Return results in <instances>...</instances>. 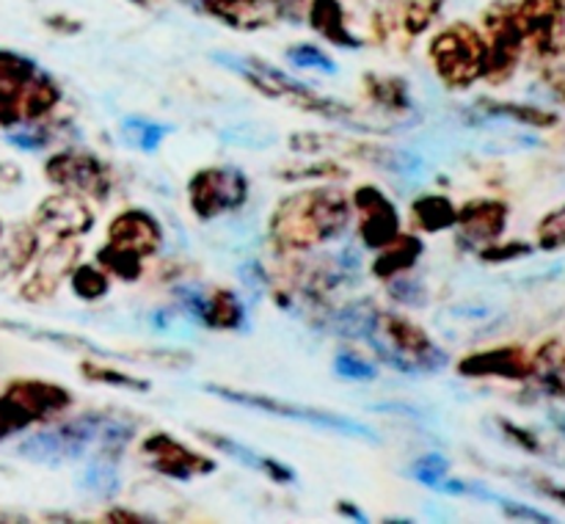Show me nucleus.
<instances>
[{
  "instance_id": "f257e3e1",
  "label": "nucleus",
  "mask_w": 565,
  "mask_h": 524,
  "mask_svg": "<svg viewBox=\"0 0 565 524\" xmlns=\"http://www.w3.org/2000/svg\"><path fill=\"white\" fill-rule=\"evenodd\" d=\"M353 204L342 188L315 185L290 193L270 215V237L285 252H315L345 235Z\"/></svg>"
},
{
  "instance_id": "f03ea898",
  "label": "nucleus",
  "mask_w": 565,
  "mask_h": 524,
  "mask_svg": "<svg viewBox=\"0 0 565 524\" xmlns=\"http://www.w3.org/2000/svg\"><path fill=\"white\" fill-rule=\"evenodd\" d=\"M375 356L406 375H434L447 367V353L428 336V331L403 314L379 312L364 336Z\"/></svg>"
},
{
  "instance_id": "7ed1b4c3",
  "label": "nucleus",
  "mask_w": 565,
  "mask_h": 524,
  "mask_svg": "<svg viewBox=\"0 0 565 524\" xmlns=\"http://www.w3.org/2000/svg\"><path fill=\"white\" fill-rule=\"evenodd\" d=\"M110 419H114L110 411H86L81 417L70 419V423L55 425V428L36 430V434L20 441L17 456H22L25 461L42 463V467H61V463L77 461L92 447L99 450Z\"/></svg>"
},
{
  "instance_id": "20e7f679",
  "label": "nucleus",
  "mask_w": 565,
  "mask_h": 524,
  "mask_svg": "<svg viewBox=\"0 0 565 524\" xmlns=\"http://www.w3.org/2000/svg\"><path fill=\"white\" fill-rule=\"evenodd\" d=\"M221 66H230L232 72L243 77L246 83H252L257 92H263L265 97L270 99H292L298 108L312 110V114L326 116V119L334 121H351L353 110L348 108L345 103L334 97H320L315 94L312 88L298 83L296 77H290L287 72L276 69L274 64L268 61H257V58H237V55H215Z\"/></svg>"
},
{
  "instance_id": "39448f33",
  "label": "nucleus",
  "mask_w": 565,
  "mask_h": 524,
  "mask_svg": "<svg viewBox=\"0 0 565 524\" xmlns=\"http://www.w3.org/2000/svg\"><path fill=\"white\" fill-rule=\"evenodd\" d=\"M486 55L489 44L469 22L445 28L430 42V64L450 88H469L478 77H483Z\"/></svg>"
},
{
  "instance_id": "423d86ee",
  "label": "nucleus",
  "mask_w": 565,
  "mask_h": 524,
  "mask_svg": "<svg viewBox=\"0 0 565 524\" xmlns=\"http://www.w3.org/2000/svg\"><path fill=\"white\" fill-rule=\"evenodd\" d=\"M204 392H210V395L221 397V400H226V403H235V406L254 408V411L274 414V417L296 419V423L315 425V428H320V430H334V434L353 436V439L373 441V445H379V434H375L373 428H367V425L356 423V419H351V417H342V414L326 411V408H318V406H301V403L279 400V397L257 395V392L230 389V386H213V384H204Z\"/></svg>"
},
{
  "instance_id": "0eeeda50",
  "label": "nucleus",
  "mask_w": 565,
  "mask_h": 524,
  "mask_svg": "<svg viewBox=\"0 0 565 524\" xmlns=\"http://www.w3.org/2000/svg\"><path fill=\"white\" fill-rule=\"evenodd\" d=\"M248 177L237 165H204L188 182V202L196 218L215 221L248 202Z\"/></svg>"
},
{
  "instance_id": "6e6552de",
  "label": "nucleus",
  "mask_w": 565,
  "mask_h": 524,
  "mask_svg": "<svg viewBox=\"0 0 565 524\" xmlns=\"http://www.w3.org/2000/svg\"><path fill=\"white\" fill-rule=\"evenodd\" d=\"M44 177L61 191L81 193V196L97 199V202L108 199L110 182H114L103 160L88 152H77V149L50 154L47 163H44Z\"/></svg>"
},
{
  "instance_id": "1a4fd4ad",
  "label": "nucleus",
  "mask_w": 565,
  "mask_h": 524,
  "mask_svg": "<svg viewBox=\"0 0 565 524\" xmlns=\"http://www.w3.org/2000/svg\"><path fill=\"white\" fill-rule=\"evenodd\" d=\"M177 301L191 314V320L218 331H246L248 318L241 296L232 290H202V287H180Z\"/></svg>"
},
{
  "instance_id": "9d476101",
  "label": "nucleus",
  "mask_w": 565,
  "mask_h": 524,
  "mask_svg": "<svg viewBox=\"0 0 565 524\" xmlns=\"http://www.w3.org/2000/svg\"><path fill=\"white\" fill-rule=\"evenodd\" d=\"M77 257H81V243H77V237H55L53 246L44 248L42 257L33 265V274L20 287L22 301H50L58 292V287L64 285L66 276L72 274V268L77 265Z\"/></svg>"
},
{
  "instance_id": "9b49d317",
  "label": "nucleus",
  "mask_w": 565,
  "mask_h": 524,
  "mask_svg": "<svg viewBox=\"0 0 565 524\" xmlns=\"http://www.w3.org/2000/svg\"><path fill=\"white\" fill-rule=\"evenodd\" d=\"M143 458L149 461V467L154 469L163 478H174V480H193L199 474H210L215 472V461L213 458L202 456V452H193L191 447L182 445L180 439L174 436L163 434H149L141 445Z\"/></svg>"
},
{
  "instance_id": "f8f14e48",
  "label": "nucleus",
  "mask_w": 565,
  "mask_h": 524,
  "mask_svg": "<svg viewBox=\"0 0 565 524\" xmlns=\"http://www.w3.org/2000/svg\"><path fill=\"white\" fill-rule=\"evenodd\" d=\"M351 204L359 213V237L370 252L401 235V215L392 199L375 185H362L351 193Z\"/></svg>"
},
{
  "instance_id": "ddd939ff",
  "label": "nucleus",
  "mask_w": 565,
  "mask_h": 524,
  "mask_svg": "<svg viewBox=\"0 0 565 524\" xmlns=\"http://www.w3.org/2000/svg\"><path fill=\"white\" fill-rule=\"evenodd\" d=\"M94 210L86 204V196L72 191L53 193L42 199L33 213V226L53 237H81L92 232Z\"/></svg>"
},
{
  "instance_id": "4468645a",
  "label": "nucleus",
  "mask_w": 565,
  "mask_h": 524,
  "mask_svg": "<svg viewBox=\"0 0 565 524\" xmlns=\"http://www.w3.org/2000/svg\"><path fill=\"white\" fill-rule=\"evenodd\" d=\"M105 243L119 248H130V252L141 254V257L147 259L163 248V226H160V221L154 218L149 210H121V213L110 221L108 240Z\"/></svg>"
},
{
  "instance_id": "2eb2a0df",
  "label": "nucleus",
  "mask_w": 565,
  "mask_h": 524,
  "mask_svg": "<svg viewBox=\"0 0 565 524\" xmlns=\"http://www.w3.org/2000/svg\"><path fill=\"white\" fill-rule=\"evenodd\" d=\"M458 373L463 378H508V381H527L533 378V359L524 347L505 345L491 347V351L472 353L458 362Z\"/></svg>"
},
{
  "instance_id": "dca6fc26",
  "label": "nucleus",
  "mask_w": 565,
  "mask_h": 524,
  "mask_svg": "<svg viewBox=\"0 0 565 524\" xmlns=\"http://www.w3.org/2000/svg\"><path fill=\"white\" fill-rule=\"evenodd\" d=\"M456 226L461 229V243L489 246L505 232L508 204L494 202V199H472L458 210Z\"/></svg>"
},
{
  "instance_id": "f3484780",
  "label": "nucleus",
  "mask_w": 565,
  "mask_h": 524,
  "mask_svg": "<svg viewBox=\"0 0 565 524\" xmlns=\"http://www.w3.org/2000/svg\"><path fill=\"white\" fill-rule=\"evenodd\" d=\"M9 400H14L17 406L25 414H31L33 423L39 419H47L53 414L64 411L72 406V392L66 386L53 384V381H36V378H20L11 381L3 392Z\"/></svg>"
},
{
  "instance_id": "a211bd4d",
  "label": "nucleus",
  "mask_w": 565,
  "mask_h": 524,
  "mask_svg": "<svg viewBox=\"0 0 565 524\" xmlns=\"http://www.w3.org/2000/svg\"><path fill=\"white\" fill-rule=\"evenodd\" d=\"M199 436H202V439L207 441L213 450H218V452H224V456L235 458L237 463L254 469V472H263L265 478H270L274 483L290 485V483H296V480H298L296 469H292V467H287V463L276 461V458H270V456H263L259 450H252V447L241 445V441L230 439V436L213 434V430H199Z\"/></svg>"
},
{
  "instance_id": "6ab92c4d",
  "label": "nucleus",
  "mask_w": 565,
  "mask_h": 524,
  "mask_svg": "<svg viewBox=\"0 0 565 524\" xmlns=\"http://www.w3.org/2000/svg\"><path fill=\"white\" fill-rule=\"evenodd\" d=\"M425 246L417 235H406L401 232L397 237H392L386 246L379 248V257L373 259V276L375 279H395V276L412 274V268L417 265V259L423 257Z\"/></svg>"
},
{
  "instance_id": "aec40b11",
  "label": "nucleus",
  "mask_w": 565,
  "mask_h": 524,
  "mask_svg": "<svg viewBox=\"0 0 565 524\" xmlns=\"http://www.w3.org/2000/svg\"><path fill=\"white\" fill-rule=\"evenodd\" d=\"M307 20L326 42H331L334 47L345 50H359L362 42L348 31L345 14H342V6L337 0H312L307 9Z\"/></svg>"
},
{
  "instance_id": "412c9836",
  "label": "nucleus",
  "mask_w": 565,
  "mask_h": 524,
  "mask_svg": "<svg viewBox=\"0 0 565 524\" xmlns=\"http://www.w3.org/2000/svg\"><path fill=\"white\" fill-rule=\"evenodd\" d=\"M61 103V88L47 72L39 69L25 86L20 88V119L22 125L28 121H42L44 116L53 114L55 105Z\"/></svg>"
},
{
  "instance_id": "4be33fe9",
  "label": "nucleus",
  "mask_w": 565,
  "mask_h": 524,
  "mask_svg": "<svg viewBox=\"0 0 565 524\" xmlns=\"http://www.w3.org/2000/svg\"><path fill=\"white\" fill-rule=\"evenodd\" d=\"M39 229L36 226H14L9 237H0V279L17 276L36 259Z\"/></svg>"
},
{
  "instance_id": "5701e85b",
  "label": "nucleus",
  "mask_w": 565,
  "mask_h": 524,
  "mask_svg": "<svg viewBox=\"0 0 565 524\" xmlns=\"http://www.w3.org/2000/svg\"><path fill=\"white\" fill-rule=\"evenodd\" d=\"M533 375L546 395L565 400V345L561 340H550L539 347L533 356Z\"/></svg>"
},
{
  "instance_id": "b1692460",
  "label": "nucleus",
  "mask_w": 565,
  "mask_h": 524,
  "mask_svg": "<svg viewBox=\"0 0 565 524\" xmlns=\"http://www.w3.org/2000/svg\"><path fill=\"white\" fill-rule=\"evenodd\" d=\"M412 474L414 480H419V483L428 485V489L439 491V494H469V483L452 478L450 461H447L441 452H428V456L417 458L412 467Z\"/></svg>"
},
{
  "instance_id": "393cba45",
  "label": "nucleus",
  "mask_w": 565,
  "mask_h": 524,
  "mask_svg": "<svg viewBox=\"0 0 565 524\" xmlns=\"http://www.w3.org/2000/svg\"><path fill=\"white\" fill-rule=\"evenodd\" d=\"M458 221V207L447 196L425 193L412 202V224L423 232L452 229Z\"/></svg>"
},
{
  "instance_id": "a878e982",
  "label": "nucleus",
  "mask_w": 565,
  "mask_h": 524,
  "mask_svg": "<svg viewBox=\"0 0 565 524\" xmlns=\"http://www.w3.org/2000/svg\"><path fill=\"white\" fill-rule=\"evenodd\" d=\"M375 314H379V307L370 301H353L348 303L345 309L331 314L329 331L345 336V340H364L370 334L375 323Z\"/></svg>"
},
{
  "instance_id": "bb28decb",
  "label": "nucleus",
  "mask_w": 565,
  "mask_h": 524,
  "mask_svg": "<svg viewBox=\"0 0 565 524\" xmlns=\"http://www.w3.org/2000/svg\"><path fill=\"white\" fill-rule=\"evenodd\" d=\"M0 329L11 331V334H22L31 336L36 342H53V345L66 347V351H88L94 356H108V351L99 345H94L92 340L86 336H75V334H61V331H50V329H33L28 323H11V320H0Z\"/></svg>"
},
{
  "instance_id": "cd10ccee",
  "label": "nucleus",
  "mask_w": 565,
  "mask_h": 524,
  "mask_svg": "<svg viewBox=\"0 0 565 524\" xmlns=\"http://www.w3.org/2000/svg\"><path fill=\"white\" fill-rule=\"evenodd\" d=\"M121 130H125V138L130 147L152 154V152H158L160 143H163V138L174 132V127L166 125V121L143 119V116H127V119L121 121Z\"/></svg>"
},
{
  "instance_id": "c85d7f7f",
  "label": "nucleus",
  "mask_w": 565,
  "mask_h": 524,
  "mask_svg": "<svg viewBox=\"0 0 565 524\" xmlns=\"http://www.w3.org/2000/svg\"><path fill=\"white\" fill-rule=\"evenodd\" d=\"M77 485L86 491H92L94 496H116L121 489V478L116 472L114 461L110 458H94V461L86 463L83 474L77 478Z\"/></svg>"
},
{
  "instance_id": "c756f323",
  "label": "nucleus",
  "mask_w": 565,
  "mask_h": 524,
  "mask_svg": "<svg viewBox=\"0 0 565 524\" xmlns=\"http://www.w3.org/2000/svg\"><path fill=\"white\" fill-rule=\"evenodd\" d=\"M97 263L103 265L108 274H114L116 279H121V281H138L143 274L141 254L130 252V248L110 246V243H103V246H99Z\"/></svg>"
},
{
  "instance_id": "7c9ffc66",
  "label": "nucleus",
  "mask_w": 565,
  "mask_h": 524,
  "mask_svg": "<svg viewBox=\"0 0 565 524\" xmlns=\"http://www.w3.org/2000/svg\"><path fill=\"white\" fill-rule=\"evenodd\" d=\"M475 108L480 114L489 116H502V119L511 121H522V125H533V127H552L557 121L555 114H546V110L533 108V105H516V103H494V99H480Z\"/></svg>"
},
{
  "instance_id": "2f4dec72",
  "label": "nucleus",
  "mask_w": 565,
  "mask_h": 524,
  "mask_svg": "<svg viewBox=\"0 0 565 524\" xmlns=\"http://www.w3.org/2000/svg\"><path fill=\"white\" fill-rule=\"evenodd\" d=\"M221 138L232 147L241 149H268L279 141L274 127L259 125V121H241V125H230L221 130Z\"/></svg>"
},
{
  "instance_id": "473e14b6",
  "label": "nucleus",
  "mask_w": 565,
  "mask_h": 524,
  "mask_svg": "<svg viewBox=\"0 0 565 524\" xmlns=\"http://www.w3.org/2000/svg\"><path fill=\"white\" fill-rule=\"evenodd\" d=\"M70 285L81 301H99L108 292L110 281L108 274L99 270L97 265H75L70 274Z\"/></svg>"
},
{
  "instance_id": "72a5a7b5",
  "label": "nucleus",
  "mask_w": 565,
  "mask_h": 524,
  "mask_svg": "<svg viewBox=\"0 0 565 524\" xmlns=\"http://www.w3.org/2000/svg\"><path fill=\"white\" fill-rule=\"evenodd\" d=\"M81 375L86 381H92V384H108L130 392H149V381L136 378L130 373H121V370L108 367L103 362H81Z\"/></svg>"
},
{
  "instance_id": "f704fd0d",
  "label": "nucleus",
  "mask_w": 565,
  "mask_h": 524,
  "mask_svg": "<svg viewBox=\"0 0 565 524\" xmlns=\"http://www.w3.org/2000/svg\"><path fill=\"white\" fill-rule=\"evenodd\" d=\"M367 88H370V97L375 103L386 105L392 110H406L412 108V99H408V86L406 81L401 77H370L367 75Z\"/></svg>"
},
{
  "instance_id": "c9c22d12",
  "label": "nucleus",
  "mask_w": 565,
  "mask_h": 524,
  "mask_svg": "<svg viewBox=\"0 0 565 524\" xmlns=\"http://www.w3.org/2000/svg\"><path fill=\"white\" fill-rule=\"evenodd\" d=\"M39 72L36 61L14 50H0V86L22 88Z\"/></svg>"
},
{
  "instance_id": "e433bc0d",
  "label": "nucleus",
  "mask_w": 565,
  "mask_h": 524,
  "mask_svg": "<svg viewBox=\"0 0 565 524\" xmlns=\"http://www.w3.org/2000/svg\"><path fill=\"white\" fill-rule=\"evenodd\" d=\"M285 58L290 61L296 69H303V72L312 69V72H326V75H337V72H340L337 61L331 58L326 50L315 47V44H290Z\"/></svg>"
},
{
  "instance_id": "4c0bfd02",
  "label": "nucleus",
  "mask_w": 565,
  "mask_h": 524,
  "mask_svg": "<svg viewBox=\"0 0 565 524\" xmlns=\"http://www.w3.org/2000/svg\"><path fill=\"white\" fill-rule=\"evenodd\" d=\"M348 171L337 165L334 160H318V163H292V169H279L276 177L287 182H309V180H340Z\"/></svg>"
},
{
  "instance_id": "58836bf2",
  "label": "nucleus",
  "mask_w": 565,
  "mask_h": 524,
  "mask_svg": "<svg viewBox=\"0 0 565 524\" xmlns=\"http://www.w3.org/2000/svg\"><path fill=\"white\" fill-rule=\"evenodd\" d=\"M441 3H445V0H408L406 14H403V25H406V31L412 33V36L428 31L430 22L439 17Z\"/></svg>"
},
{
  "instance_id": "ea45409f",
  "label": "nucleus",
  "mask_w": 565,
  "mask_h": 524,
  "mask_svg": "<svg viewBox=\"0 0 565 524\" xmlns=\"http://www.w3.org/2000/svg\"><path fill=\"white\" fill-rule=\"evenodd\" d=\"M539 248L544 252H555V248H565V204L541 218L539 224Z\"/></svg>"
},
{
  "instance_id": "a19ab883",
  "label": "nucleus",
  "mask_w": 565,
  "mask_h": 524,
  "mask_svg": "<svg viewBox=\"0 0 565 524\" xmlns=\"http://www.w3.org/2000/svg\"><path fill=\"white\" fill-rule=\"evenodd\" d=\"M334 373L345 381H373L375 378V364L367 359L356 356V353H337L334 356Z\"/></svg>"
},
{
  "instance_id": "79ce46f5",
  "label": "nucleus",
  "mask_w": 565,
  "mask_h": 524,
  "mask_svg": "<svg viewBox=\"0 0 565 524\" xmlns=\"http://www.w3.org/2000/svg\"><path fill=\"white\" fill-rule=\"evenodd\" d=\"M28 425H33L31 414L22 411L14 400H9L6 395H0V441L9 439V436L20 434Z\"/></svg>"
},
{
  "instance_id": "37998d69",
  "label": "nucleus",
  "mask_w": 565,
  "mask_h": 524,
  "mask_svg": "<svg viewBox=\"0 0 565 524\" xmlns=\"http://www.w3.org/2000/svg\"><path fill=\"white\" fill-rule=\"evenodd\" d=\"M530 246L527 243H511V246H489L480 252V259L486 263H505V259H516V257H527Z\"/></svg>"
},
{
  "instance_id": "c03bdc74",
  "label": "nucleus",
  "mask_w": 565,
  "mask_h": 524,
  "mask_svg": "<svg viewBox=\"0 0 565 524\" xmlns=\"http://www.w3.org/2000/svg\"><path fill=\"white\" fill-rule=\"evenodd\" d=\"M500 425H502V430H505L508 436H511L513 441H516L519 447H524V450H530V452H541L539 450V436L535 434H530L527 428H519V425H513V423H508V419H500Z\"/></svg>"
},
{
  "instance_id": "a18cd8bd",
  "label": "nucleus",
  "mask_w": 565,
  "mask_h": 524,
  "mask_svg": "<svg viewBox=\"0 0 565 524\" xmlns=\"http://www.w3.org/2000/svg\"><path fill=\"white\" fill-rule=\"evenodd\" d=\"M103 522H110V524H149V522H154V516H143V513L125 511V507H114V511L105 513Z\"/></svg>"
},
{
  "instance_id": "49530a36",
  "label": "nucleus",
  "mask_w": 565,
  "mask_h": 524,
  "mask_svg": "<svg viewBox=\"0 0 565 524\" xmlns=\"http://www.w3.org/2000/svg\"><path fill=\"white\" fill-rule=\"evenodd\" d=\"M533 485H535V489H539L544 496H552V500L563 502V505H565V489H563V485H557L555 480H550V478H535Z\"/></svg>"
},
{
  "instance_id": "de8ad7c7",
  "label": "nucleus",
  "mask_w": 565,
  "mask_h": 524,
  "mask_svg": "<svg viewBox=\"0 0 565 524\" xmlns=\"http://www.w3.org/2000/svg\"><path fill=\"white\" fill-rule=\"evenodd\" d=\"M241 279L246 281L248 287H252L254 292H259V287L265 285V276H263V268H259L257 263H248V265H243V274H241Z\"/></svg>"
},
{
  "instance_id": "09e8293b",
  "label": "nucleus",
  "mask_w": 565,
  "mask_h": 524,
  "mask_svg": "<svg viewBox=\"0 0 565 524\" xmlns=\"http://www.w3.org/2000/svg\"><path fill=\"white\" fill-rule=\"evenodd\" d=\"M337 513H340V516H345V518H353V522H362V524L370 522L367 513H364L362 507H356L353 502H348V500L337 502Z\"/></svg>"
},
{
  "instance_id": "8fccbe9b",
  "label": "nucleus",
  "mask_w": 565,
  "mask_h": 524,
  "mask_svg": "<svg viewBox=\"0 0 565 524\" xmlns=\"http://www.w3.org/2000/svg\"><path fill=\"white\" fill-rule=\"evenodd\" d=\"M555 425H557V430L565 436V414H555Z\"/></svg>"
},
{
  "instance_id": "3c124183",
  "label": "nucleus",
  "mask_w": 565,
  "mask_h": 524,
  "mask_svg": "<svg viewBox=\"0 0 565 524\" xmlns=\"http://www.w3.org/2000/svg\"><path fill=\"white\" fill-rule=\"evenodd\" d=\"M0 237H3V221H0Z\"/></svg>"
}]
</instances>
